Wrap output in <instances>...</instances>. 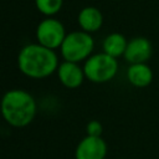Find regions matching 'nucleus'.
Masks as SVG:
<instances>
[{
	"label": "nucleus",
	"instance_id": "obj_1",
	"mask_svg": "<svg viewBox=\"0 0 159 159\" xmlns=\"http://www.w3.org/2000/svg\"><path fill=\"white\" fill-rule=\"evenodd\" d=\"M17 66L26 77L42 80L57 71L58 58L52 48L40 43H30L20 50Z\"/></svg>",
	"mask_w": 159,
	"mask_h": 159
},
{
	"label": "nucleus",
	"instance_id": "obj_2",
	"mask_svg": "<svg viewBox=\"0 0 159 159\" xmlns=\"http://www.w3.org/2000/svg\"><path fill=\"white\" fill-rule=\"evenodd\" d=\"M0 113L7 124L22 128L34 120L36 116V102L24 89H10L1 98Z\"/></svg>",
	"mask_w": 159,
	"mask_h": 159
},
{
	"label": "nucleus",
	"instance_id": "obj_3",
	"mask_svg": "<svg viewBox=\"0 0 159 159\" xmlns=\"http://www.w3.org/2000/svg\"><path fill=\"white\" fill-rule=\"evenodd\" d=\"M61 55L65 61L81 62L87 60L94 48V40L91 34L81 30L72 31L66 35L61 45Z\"/></svg>",
	"mask_w": 159,
	"mask_h": 159
},
{
	"label": "nucleus",
	"instance_id": "obj_4",
	"mask_svg": "<svg viewBox=\"0 0 159 159\" xmlns=\"http://www.w3.org/2000/svg\"><path fill=\"white\" fill-rule=\"evenodd\" d=\"M117 58L107 55L106 52H99L91 55L84 65L83 71L87 80L93 83H106L113 80L118 72Z\"/></svg>",
	"mask_w": 159,
	"mask_h": 159
},
{
	"label": "nucleus",
	"instance_id": "obj_5",
	"mask_svg": "<svg viewBox=\"0 0 159 159\" xmlns=\"http://www.w3.org/2000/svg\"><path fill=\"white\" fill-rule=\"evenodd\" d=\"M66 35L67 34H66V30H65L62 22L51 16L42 20L36 27L37 42L40 45L46 46L52 50L61 47Z\"/></svg>",
	"mask_w": 159,
	"mask_h": 159
},
{
	"label": "nucleus",
	"instance_id": "obj_6",
	"mask_svg": "<svg viewBox=\"0 0 159 159\" xmlns=\"http://www.w3.org/2000/svg\"><path fill=\"white\" fill-rule=\"evenodd\" d=\"M152 55H153V43L150 42V40L144 36H135L128 40L123 57L130 65V63L148 62Z\"/></svg>",
	"mask_w": 159,
	"mask_h": 159
},
{
	"label": "nucleus",
	"instance_id": "obj_7",
	"mask_svg": "<svg viewBox=\"0 0 159 159\" xmlns=\"http://www.w3.org/2000/svg\"><path fill=\"white\" fill-rule=\"evenodd\" d=\"M107 155V143L102 137L86 135L76 147V159H104Z\"/></svg>",
	"mask_w": 159,
	"mask_h": 159
},
{
	"label": "nucleus",
	"instance_id": "obj_8",
	"mask_svg": "<svg viewBox=\"0 0 159 159\" xmlns=\"http://www.w3.org/2000/svg\"><path fill=\"white\" fill-rule=\"evenodd\" d=\"M57 76L60 82L66 88L70 89L78 88L83 83V80L86 78L83 67H81L77 62H71V61H65L58 65Z\"/></svg>",
	"mask_w": 159,
	"mask_h": 159
},
{
	"label": "nucleus",
	"instance_id": "obj_9",
	"mask_svg": "<svg viewBox=\"0 0 159 159\" xmlns=\"http://www.w3.org/2000/svg\"><path fill=\"white\" fill-rule=\"evenodd\" d=\"M127 80L135 88L148 87L154 78L153 70L147 62L143 63H130L127 68Z\"/></svg>",
	"mask_w": 159,
	"mask_h": 159
},
{
	"label": "nucleus",
	"instance_id": "obj_10",
	"mask_svg": "<svg viewBox=\"0 0 159 159\" xmlns=\"http://www.w3.org/2000/svg\"><path fill=\"white\" fill-rule=\"evenodd\" d=\"M78 25L81 27V30L92 34L98 31L102 25H103V14L101 12L99 9L94 7V6H86L83 7L77 17Z\"/></svg>",
	"mask_w": 159,
	"mask_h": 159
},
{
	"label": "nucleus",
	"instance_id": "obj_11",
	"mask_svg": "<svg viewBox=\"0 0 159 159\" xmlns=\"http://www.w3.org/2000/svg\"><path fill=\"white\" fill-rule=\"evenodd\" d=\"M127 43H128V40L123 34L112 32L104 37L102 42V48H103V52H106L107 55L114 58H118L124 55Z\"/></svg>",
	"mask_w": 159,
	"mask_h": 159
},
{
	"label": "nucleus",
	"instance_id": "obj_12",
	"mask_svg": "<svg viewBox=\"0 0 159 159\" xmlns=\"http://www.w3.org/2000/svg\"><path fill=\"white\" fill-rule=\"evenodd\" d=\"M62 4L63 0H35L36 9L46 16H52L57 14L61 10Z\"/></svg>",
	"mask_w": 159,
	"mask_h": 159
},
{
	"label": "nucleus",
	"instance_id": "obj_13",
	"mask_svg": "<svg viewBox=\"0 0 159 159\" xmlns=\"http://www.w3.org/2000/svg\"><path fill=\"white\" fill-rule=\"evenodd\" d=\"M86 133L87 135H94V137H102L103 133V125L99 120H89L86 125Z\"/></svg>",
	"mask_w": 159,
	"mask_h": 159
}]
</instances>
